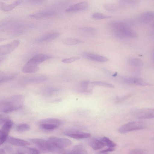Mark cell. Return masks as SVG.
Here are the masks:
<instances>
[{"label": "cell", "mask_w": 154, "mask_h": 154, "mask_svg": "<svg viewBox=\"0 0 154 154\" xmlns=\"http://www.w3.org/2000/svg\"><path fill=\"white\" fill-rule=\"evenodd\" d=\"M153 57H154V54Z\"/></svg>", "instance_id": "obj_45"}, {"label": "cell", "mask_w": 154, "mask_h": 154, "mask_svg": "<svg viewBox=\"0 0 154 154\" xmlns=\"http://www.w3.org/2000/svg\"><path fill=\"white\" fill-rule=\"evenodd\" d=\"M29 140L39 148L44 151L60 153L65 152L64 149L57 147L48 140H45L39 138H32L29 139Z\"/></svg>", "instance_id": "obj_3"}, {"label": "cell", "mask_w": 154, "mask_h": 154, "mask_svg": "<svg viewBox=\"0 0 154 154\" xmlns=\"http://www.w3.org/2000/svg\"><path fill=\"white\" fill-rule=\"evenodd\" d=\"M90 146L94 150H97L103 148L105 145L101 140L93 138L89 141Z\"/></svg>", "instance_id": "obj_21"}, {"label": "cell", "mask_w": 154, "mask_h": 154, "mask_svg": "<svg viewBox=\"0 0 154 154\" xmlns=\"http://www.w3.org/2000/svg\"><path fill=\"white\" fill-rule=\"evenodd\" d=\"M80 59L78 57H72L64 59L62 60V62L64 63H69L73 62Z\"/></svg>", "instance_id": "obj_35"}, {"label": "cell", "mask_w": 154, "mask_h": 154, "mask_svg": "<svg viewBox=\"0 0 154 154\" xmlns=\"http://www.w3.org/2000/svg\"><path fill=\"white\" fill-rule=\"evenodd\" d=\"M79 29L81 31L87 32L93 31L95 30V28L91 27H81Z\"/></svg>", "instance_id": "obj_39"}, {"label": "cell", "mask_w": 154, "mask_h": 154, "mask_svg": "<svg viewBox=\"0 0 154 154\" xmlns=\"http://www.w3.org/2000/svg\"><path fill=\"white\" fill-rule=\"evenodd\" d=\"M91 83L94 85L105 87L111 88H114V86L112 84L101 81H94L91 82Z\"/></svg>", "instance_id": "obj_31"}, {"label": "cell", "mask_w": 154, "mask_h": 154, "mask_svg": "<svg viewBox=\"0 0 154 154\" xmlns=\"http://www.w3.org/2000/svg\"><path fill=\"white\" fill-rule=\"evenodd\" d=\"M60 35V34L58 32L48 33L44 34L38 38L37 41L39 42L50 41L58 38Z\"/></svg>", "instance_id": "obj_20"}, {"label": "cell", "mask_w": 154, "mask_h": 154, "mask_svg": "<svg viewBox=\"0 0 154 154\" xmlns=\"http://www.w3.org/2000/svg\"><path fill=\"white\" fill-rule=\"evenodd\" d=\"M24 97L22 95H15L3 99L0 101V111L9 113L20 108L23 104Z\"/></svg>", "instance_id": "obj_1"}, {"label": "cell", "mask_w": 154, "mask_h": 154, "mask_svg": "<svg viewBox=\"0 0 154 154\" xmlns=\"http://www.w3.org/2000/svg\"><path fill=\"white\" fill-rule=\"evenodd\" d=\"M39 69L38 65L28 61L24 65L21 70L24 73H33L37 72Z\"/></svg>", "instance_id": "obj_16"}, {"label": "cell", "mask_w": 154, "mask_h": 154, "mask_svg": "<svg viewBox=\"0 0 154 154\" xmlns=\"http://www.w3.org/2000/svg\"><path fill=\"white\" fill-rule=\"evenodd\" d=\"M115 150V148L114 147H109L108 148L104 149L103 150H102L100 151V152L101 153H106L109 152H112L114 151Z\"/></svg>", "instance_id": "obj_40"}, {"label": "cell", "mask_w": 154, "mask_h": 154, "mask_svg": "<svg viewBox=\"0 0 154 154\" xmlns=\"http://www.w3.org/2000/svg\"><path fill=\"white\" fill-rule=\"evenodd\" d=\"M5 149H1L0 150V153H5Z\"/></svg>", "instance_id": "obj_42"}, {"label": "cell", "mask_w": 154, "mask_h": 154, "mask_svg": "<svg viewBox=\"0 0 154 154\" xmlns=\"http://www.w3.org/2000/svg\"><path fill=\"white\" fill-rule=\"evenodd\" d=\"M146 124L141 121H134L126 123L119 129V131L121 134L143 129L146 127Z\"/></svg>", "instance_id": "obj_4"}, {"label": "cell", "mask_w": 154, "mask_h": 154, "mask_svg": "<svg viewBox=\"0 0 154 154\" xmlns=\"http://www.w3.org/2000/svg\"><path fill=\"white\" fill-rule=\"evenodd\" d=\"M147 151L145 150L138 149H132L130 151V153L131 154H144L146 153Z\"/></svg>", "instance_id": "obj_38"}, {"label": "cell", "mask_w": 154, "mask_h": 154, "mask_svg": "<svg viewBox=\"0 0 154 154\" xmlns=\"http://www.w3.org/2000/svg\"><path fill=\"white\" fill-rule=\"evenodd\" d=\"M38 123L39 124L43 123H50L59 126L62 124L63 122L61 120L58 119L48 118L41 119L38 121Z\"/></svg>", "instance_id": "obj_24"}, {"label": "cell", "mask_w": 154, "mask_h": 154, "mask_svg": "<svg viewBox=\"0 0 154 154\" xmlns=\"http://www.w3.org/2000/svg\"><path fill=\"white\" fill-rule=\"evenodd\" d=\"M13 125V122L9 119L5 122L0 131V144L2 145L5 141L10 130Z\"/></svg>", "instance_id": "obj_6"}, {"label": "cell", "mask_w": 154, "mask_h": 154, "mask_svg": "<svg viewBox=\"0 0 154 154\" xmlns=\"http://www.w3.org/2000/svg\"><path fill=\"white\" fill-rule=\"evenodd\" d=\"M117 72H116L112 75V76H113L114 77H115L117 75Z\"/></svg>", "instance_id": "obj_43"}, {"label": "cell", "mask_w": 154, "mask_h": 154, "mask_svg": "<svg viewBox=\"0 0 154 154\" xmlns=\"http://www.w3.org/2000/svg\"><path fill=\"white\" fill-rule=\"evenodd\" d=\"M56 12L53 10H46L31 14L30 17L35 19H39L55 15Z\"/></svg>", "instance_id": "obj_15"}, {"label": "cell", "mask_w": 154, "mask_h": 154, "mask_svg": "<svg viewBox=\"0 0 154 154\" xmlns=\"http://www.w3.org/2000/svg\"><path fill=\"white\" fill-rule=\"evenodd\" d=\"M122 3L131 5H136L140 2V0H118Z\"/></svg>", "instance_id": "obj_36"}, {"label": "cell", "mask_w": 154, "mask_h": 154, "mask_svg": "<svg viewBox=\"0 0 154 154\" xmlns=\"http://www.w3.org/2000/svg\"><path fill=\"white\" fill-rule=\"evenodd\" d=\"M130 113L135 118L140 119L154 118V108H135L131 109Z\"/></svg>", "instance_id": "obj_5"}, {"label": "cell", "mask_w": 154, "mask_h": 154, "mask_svg": "<svg viewBox=\"0 0 154 154\" xmlns=\"http://www.w3.org/2000/svg\"><path fill=\"white\" fill-rule=\"evenodd\" d=\"M48 78L43 76H38L27 78L25 79V82L30 83H39L46 81Z\"/></svg>", "instance_id": "obj_22"}, {"label": "cell", "mask_w": 154, "mask_h": 154, "mask_svg": "<svg viewBox=\"0 0 154 154\" xmlns=\"http://www.w3.org/2000/svg\"><path fill=\"white\" fill-rule=\"evenodd\" d=\"M88 4L86 2H82L69 6L66 10L68 12L81 11L86 9L88 7Z\"/></svg>", "instance_id": "obj_10"}, {"label": "cell", "mask_w": 154, "mask_h": 154, "mask_svg": "<svg viewBox=\"0 0 154 154\" xmlns=\"http://www.w3.org/2000/svg\"><path fill=\"white\" fill-rule=\"evenodd\" d=\"M100 140L105 146L110 147H114L116 146V144L115 143L107 137H103L101 138Z\"/></svg>", "instance_id": "obj_30"}, {"label": "cell", "mask_w": 154, "mask_h": 154, "mask_svg": "<svg viewBox=\"0 0 154 154\" xmlns=\"http://www.w3.org/2000/svg\"><path fill=\"white\" fill-rule=\"evenodd\" d=\"M6 141L10 144L18 146L26 147L30 144L26 140L11 136H8Z\"/></svg>", "instance_id": "obj_12"}, {"label": "cell", "mask_w": 154, "mask_h": 154, "mask_svg": "<svg viewBox=\"0 0 154 154\" xmlns=\"http://www.w3.org/2000/svg\"><path fill=\"white\" fill-rule=\"evenodd\" d=\"M48 140L55 146L61 149L68 147L72 144V141L66 138L53 137L49 138Z\"/></svg>", "instance_id": "obj_7"}, {"label": "cell", "mask_w": 154, "mask_h": 154, "mask_svg": "<svg viewBox=\"0 0 154 154\" xmlns=\"http://www.w3.org/2000/svg\"><path fill=\"white\" fill-rule=\"evenodd\" d=\"M90 82L88 81H84L81 82L78 86V90L81 92L87 93L90 92L91 90L89 87Z\"/></svg>", "instance_id": "obj_25"}, {"label": "cell", "mask_w": 154, "mask_h": 154, "mask_svg": "<svg viewBox=\"0 0 154 154\" xmlns=\"http://www.w3.org/2000/svg\"><path fill=\"white\" fill-rule=\"evenodd\" d=\"M58 126L54 124L48 123H43L40 124V127L41 128L46 130H53Z\"/></svg>", "instance_id": "obj_29"}, {"label": "cell", "mask_w": 154, "mask_h": 154, "mask_svg": "<svg viewBox=\"0 0 154 154\" xmlns=\"http://www.w3.org/2000/svg\"><path fill=\"white\" fill-rule=\"evenodd\" d=\"M138 19L142 23H148L154 19V11L145 12L140 15Z\"/></svg>", "instance_id": "obj_14"}, {"label": "cell", "mask_w": 154, "mask_h": 154, "mask_svg": "<svg viewBox=\"0 0 154 154\" xmlns=\"http://www.w3.org/2000/svg\"><path fill=\"white\" fill-rule=\"evenodd\" d=\"M108 24L113 34L117 37L133 38L137 37V33L130 28L127 22L114 21Z\"/></svg>", "instance_id": "obj_2"}, {"label": "cell", "mask_w": 154, "mask_h": 154, "mask_svg": "<svg viewBox=\"0 0 154 154\" xmlns=\"http://www.w3.org/2000/svg\"><path fill=\"white\" fill-rule=\"evenodd\" d=\"M129 62L131 65L137 67H141L143 64L141 60L136 58H131L129 60Z\"/></svg>", "instance_id": "obj_28"}, {"label": "cell", "mask_w": 154, "mask_h": 154, "mask_svg": "<svg viewBox=\"0 0 154 154\" xmlns=\"http://www.w3.org/2000/svg\"><path fill=\"white\" fill-rule=\"evenodd\" d=\"M63 134L72 138L78 139L87 138L91 136L90 133L73 130L66 131Z\"/></svg>", "instance_id": "obj_9"}, {"label": "cell", "mask_w": 154, "mask_h": 154, "mask_svg": "<svg viewBox=\"0 0 154 154\" xmlns=\"http://www.w3.org/2000/svg\"><path fill=\"white\" fill-rule=\"evenodd\" d=\"M20 42L17 40L0 46V54L4 55L13 51L19 45Z\"/></svg>", "instance_id": "obj_8"}, {"label": "cell", "mask_w": 154, "mask_h": 154, "mask_svg": "<svg viewBox=\"0 0 154 154\" xmlns=\"http://www.w3.org/2000/svg\"><path fill=\"white\" fill-rule=\"evenodd\" d=\"M45 0H28L29 2L32 4H38L42 3Z\"/></svg>", "instance_id": "obj_41"}, {"label": "cell", "mask_w": 154, "mask_h": 154, "mask_svg": "<svg viewBox=\"0 0 154 154\" xmlns=\"http://www.w3.org/2000/svg\"><path fill=\"white\" fill-rule=\"evenodd\" d=\"M103 8L105 10L110 12L115 11L117 9L116 4L112 3L105 4L103 5Z\"/></svg>", "instance_id": "obj_32"}, {"label": "cell", "mask_w": 154, "mask_h": 154, "mask_svg": "<svg viewBox=\"0 0 154 154\" xmlns=\"http://www.w3.org/2000/svg\"><path fill=\"white\" fill-rule=\"evenodd\" d=\"M30 128V126L26 123H23L17 125L16 130L19 132H22L29 130Z\"/></svg>", "instance_id": "obj_34"}, {"label": "cell", "mask_w": 154, "mask_h": 154, "mask_svg": "<svg viewBox=\"0 0 154 154\" xmlns=\"http://www.w3.org/2000/svg\"><path fill=\"white\" fill-rule=\"evenodd\" d=\"M68 153L84 154L87 153L85 147L82 144H77L75 146L72 150Z\"/></svg>", "instance_id": "obj_23"}, {"label": "cell", "mask_w": 154, "mask_h": 154, "mask_svg": "<svg viewBox=\"0 0 154 154\" xmlns=\"http://www.w3.org/2000/svg\"><path fill=\"white\" fill-rule=\"evenodd\" d=\"M22 2V0H17L10 4H7L2 2H0V8L4 12L10 11L16 6L20 5Z\"/></svg>", "instance_id": "obj_17"}, {"label": "cell", "mask_w": 154, "mask_h": 154, "mask_svg": "<svg viewBox=\"0 0 154 154\" xmlns=\"http://www.w3.org/2000/svg\"><path fill=\"white\" fill-rule=\"evenodd\" d=\"M17 153L20 154H39V151L37 149L30 147H26L19 149L17 150Z\"/></svg>", "instance_id": "obj_27"}, {"label": "cell", "mask_w": 154, "mask_h": 154, "mask_svg": "<svg viewBox=\"0 0 154 154\" xmlns=\"http://www.w3.org/2000/svg\"><path fill=\"white\" fill-rule=\"evenodd\" d=\"M52 56L45 54H39L32 57L29 61L35 64L38 65L46 60L51 58Z\"/></svg>", "instance_id": "obj_18"}, {"label": "cell", "mask_w": 154, "mask_h": 154, "mask_svg": "<svg viewBox=\"0 0 154 154\" xmlns=\"http://www.w3.org/2000/svg\"><path fill=\"white\" fill-rule=\"evenodd\" d=\"M131 96V94H128L122 97H116V102L117 103H121L129 98Z\"/></svg>", "instance_id": "obj_37"}, {"label": "cell", "mask_w": 154, "mask_h": 154, "mask_svg": "<svg viewBox=\"0 0 154 154\" xmlns=\"http://www.w3.org/2000/svg\"><path fill=\"white\" fill-rule=\"evenodd\" d=\"M92 17L95 19H103L110 18L112 16L110 15H105L99 12H96L93 14L92 16Z\"/></svg>", "instance_id": "obj_33"}, {"label": "cell", "mask_w": 154, "mask_h": 154, "mask_svg": "<svg viewBox=\"0 0 154 154\" xmlns=\"http://www.w3.org/2000/svg\"><path fill=\"white\" fill-rule=\"evenodd\" d=\"M62 42L64 44L70 45L82 44L85 43L84 42L80 39L72 38L63 39Z\"/></svg>", "instance_id": "obj_26"}, {"label": "cell", "mask_w": 154, "mask_h": 154, "mask_svg": "<svg viewBox=\"0 0 154 154\" xmlns=\"http://www.w3.org/2000/svg\"><path fill=\"white\" fill-rule=\"evenodd\" d=\"M82 55L85 58L92 61L105 62L109 60L106 57L91 53H84Z\"/></svg>", "instance_id": "obj_11"}, {"label": "cell", "mask_w": 154, "mask_h": 154, "mask_svg": "<svg viewBox=\"0 0 154 154\" xmlns=\"http://www.w3.org/2000/svg\"><path fill=\"white\" fill-rule=\"evenodd\" d=\"M124 82L128 84L140 86H146L150 85L142 79L138 77L125 78Z\"/></svg>", "instance_id": "obj_13"}, {"label": "cell", "mask_w": 154, "mask_h": 154, "mask_svg": "<svg viewBox=\"0 0 154 154\" xmlns=\"http://www.w3.org/2000/svg\"><path fill=\"white\" fill-rule=\"evenodd\" d=\"M153 27H154V24H153Z\"/></svg>", "instance_id": "obj_44"}, {"label": "cell", "mask_w": 154, "mask_h": 154, "mask_svg": "<svg viewBox=\"0 0 154 154\" xmlns=\"http://www.w3.org/2000/svg\"><path fill=\"white\" fill-rule=\"evenodd\" d=\"M17 75L15 72H2L0 74V83L7 82L14 79Z\"/></svg>", "instance_id": "obj_19"}]
</instances>
